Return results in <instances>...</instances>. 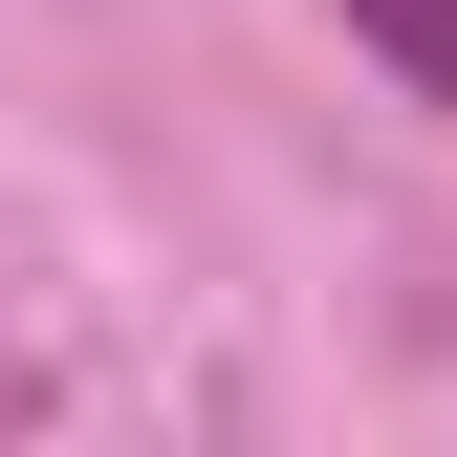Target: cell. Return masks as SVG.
Instances as JSON below:
<instances>
[{
    "label": "cell",
    "mask_w": 457,
    "mask_h": 457,
    "mask_svg": "<svg viewBox=\"0 0 457 457\" xmlns=\"http://www.w3.org/2000/svg\"><path fill=\"white\" fill-rule=\"evenodd\" d=\"M327 22H349V44H370L414 109H457V0H327Z\"/></svg>",
    "instance_id": "cell-1"
}]
</instances>
